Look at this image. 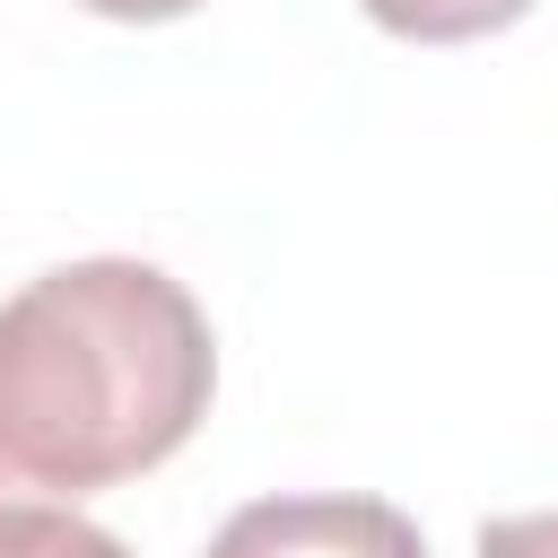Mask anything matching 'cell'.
Listing matches in <instances>:
<instances>
[{
  "label": "cell",
  "mask_w": 558,
  "mask_h": 558,
  "mask_svg": "<svg viewBox=\"0 0 558 558\" xmlns=\"http://www.w3.org/2000/svg\"><path fill=\"white\" fill-rule=\"evenodd\" d=\"M384 35H410V44H471V35H497L514 26L532 0H357Z\"/></svg>",
  "instance_id": "obj_3"
},
{
  "label": "cell",
  "mask_w": 558,
  "mask_h": 558,
  "mask_svg": "<svg viewBox=\"0 0 558 558\" xmlns=\"http://www.w3.org/2000/svg\"><path fill=\"white\" fill-rule=\"evenodd\" d=\"M78 9L122 17V26H157V17H183V9H201V0H78Z\"/></svg>",
  "instance_id": "obj_6"
},
{
  "label": "cell",
  "mask_w": 558,
  "mask_h": 558,
  "mask_svg": "<svg viewBox=\"0 0 558 558\" xmlns=\"http://www.w3.org/2000/svg\"><path fill=\"white\" fill-rule=\"evenodd\" d=\"M209 558H427V541L384 497H253L218 523Z\"/></svg>",
  "instance_id": "obj_2"
},
{
  "label": "cell",
  "mask_w": 558,
  "mask_h": 558,
  "mask_svg": "<svg viewBox=\"0 0 558 558\" xmlns=\"http://www.w3.org/2000/svg\"><path fill=\"white\" fill-rule=\"evenodd\" d=\"M480 558H558V514H497V523H480Z\"/></svg>",
  "instance_id": "obj_5"
},
{
  "label": "cell",
  "mask_w": 558,
  "mask_h": 558,
  "mask_svg": "<svg viewBox=\"0 0 558 558\" xmlns=\"http://www.w3.org/2000/svg\"><path fill=\"white\" fill-rule=\"evenodd\" d=\"M209 314L157 262L96 253L26 279L0 305V497L157 471L209 418Z\"/></svg>",
  "instance_id": "obj_1"
},
{
  "label": "cell",
  "mask_w": 558,
  "mask_h": 558,
  "mask_svg": "<svg viewBox=\"0 0 558 558\" xmlns=\"http://www.w3.org/2000/svg\"><path fill=\"white\" fill-rule=\"evenodd\" d=\"M0 558H131V549L70 506H0Z\"/></svg>",
  "instance_id": "obj_4"
}]
</instances>
